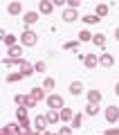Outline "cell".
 Returning <instances> with one entry per match:
<instances>
[{
  "label": "cell",
  "instance_id": "cell-1",
  "mask_svg": "<svg viewBox=\"0 0 119 135\" xmlns=\"http://www.w3.org/2000/svg\"><path fill=\"white\" fill-rule=\"evenodd\" d=\"M36 43H38V36H36V32H34L32 27H27L23 34H20V45H25V47H34Z\"/></svg>",
  "mask_w": 119,
  "mask_h": 135
},
{
  "label": "cell",
  "instance_id": "cell-2",
  "mask_svg": "<svg viewBox=\"0 0 119 135\" xmlns=\"http://www.w3.org/2000/svg\"><path fill=\"white\" fill-rule=\"evenodd\" d=\"M47 108H56V110H61L63 106H65V101H63L61 95H56V92H52V95H47Z\"/></svg>",
  "mask_w": 119,
  "mask_h": 135
},
{
  "label": "cell",
  "instance_id": "cell-3",
  "mask_svg": "<svg viewBox=\"0 0 119 135\" xmlns=\"http://www.w3.org/2000/svg\"><path fill=\"white\" fill-rule=\"evenodd\" d=\"M79 59L83 61V65H86L88 70H92V68L99 65V56H97V54H79Z\"/></svg>",
  "mask_w": 119,
  "mask_h": 135
},
{
  "label": "cell",
  "instance_id": "cell-4",
  "mask_svg": "<svg viewBox=\"0 0 119 135\" xmlns=\"http://www.w3.org/2000/svg\"><path fill=\"white\" fill-rule=\"evenodd\" d=\"M103 115H106V122L108 124H117L119 122V106H108Z\"/></svg>",
  "mask_w": 119,
  "mask_h": 135
},
{
  "label": "cell",
  "instance_id": "cell-5",
  "mask_svg": "<svg viewBox=\"0 0 119 135\" xmlns=\"http://www.w3.org/2000/svg\"><path fill=\"white\" fill-rule=\"evenodd\" d=\"M38 14H41V11H25L23 14V23H25V27H32V25H36L38 23Z\"/></svg>",
  "mask_w": 119,
  "mask_h": 135
},
{
  "label": "cell",
  "instance_id": "cell-6",
  "mask_svg": "<svg viewBox=\"0 0 119 135\" xmlns=\"http://www.w3.org/2000/svg\"><path fill=\"white\" fill-rule=\"evenodd\" d=\"M16 122H20V124H32V122H29V115H27V106L16 108Z\"/></svg>",
  "mask_w": 119,
  "mask_h": 135
},
{
  "label": "cell",
  "instance_id": "cell-7",
  "mask_svg": "<svg viewBox=\"0 0 119 135\" xmlns=\"http://www.w3.org/2000/svg\"><path fill=\"white\" fill-rule=\"evenodd\" d=\"M45 117H47L49 126H54V124H58V122H61V110H56V108H47Z\"/></svg>",
  "mask_w": 119,
  "mask_h": 135
},
{
  "label": "cell",
  "instance_id": "cell-8",
  "mask_svg": "<svg viewBox=\"0 0 119 135\" xmlns=\"http://www.w3.org/2000/svg\"><path fill=\"white\" fill-rule=\"evenodd\" d=\"M45 88L41 86V88H32V90H29V97H32L34 101H43V99H47V95H45Z\"/></svg>",
  "mask_w": 119,
  "mask_h": 135
},
{
  "label": "cell",
  "instance_id": "cell-9",
  "mask_svg": "<svg viewBox=\"0 0 119 135\" xmlns=\"http://www.w3.org/2000/svg\"><path fill=\"white\" fill-rule=\"evenodd\" d=\"M54 7H56V5H54L52 0H41V2H38V11H41V14H45V16L52 14Z\"/></svg>",
  "mask_w": 119,
  "mask_h": 135
},
{
  "label": "cell",
  "instance_id": "cell-10",
  "mask_svg": "<svg viewBox=\"0 0 119 135\" xmlns=\"http://www.w3.org/2000/svg\"><path fill=\"white\" fill-rule=\"evenodd\" d=\"M7 11H9L11 16H18V14H23V2H20V0H11L9 5H7Z\"/></svg>",
  "mask_w": 119,
  "mask_h": 135
},
{
  "label": "cell",
  "instance_id": "cell-11",
  "mask_svg": "<svg viewBox=\"0 0 119 135\" xmlns=\"http://www.w3.org/2000/svg\"><path fill=\"white\" fill-rule=\"evenodd\" d=\"M79 18H81V16H79V11L72 9V7H67V9L63 11V20H65V23H74V20H79Z\"/></svg>",
  "mask_w": 119,
  "mask_h": 135
},
{
  "label": "cell",
  "instance_id": "cell-12",
  "mask_svg": "<svg viewBox=\"0 0 119 135\" xmlns=\"http://www.w3.org/2000/svg\"><path fill=\"white\" fill-rule=\"evenodd\" d=\"M45 126H49L47 117H45V115H36V119H34V128H36L38 133H43V131H45Z\"/></svg>",
  "mask_w": 119,
  "mask_h": 135
},
{
  "label": "cell",
  "instance_id": "cell-13",
  "mask_svg": "<svg viewBox=\"0 0 119 135\" xmlns=\"http://www.w3.org/2000/svg\"><path fill=\"white\" fill-rule=\"evenodd\" d=\"M23 47H25V45H11V47H7V56L23 59Z\"/></svg>",
  "mask_w": 119,
  "mask_h": 135
},
{
  "label": "cell",
  "instance_id": "cell-14",
  "mask_svg": "<svg viewBox=\"0 0 119 135\" xmlns=\"http://www.w3.org/2000/svg\"><path fill=\"white\" fill-rule=\"evenodd\" d=\"M18 38H20V36H16V34H5V36H2V45H5V47L18 45Z\"/></svg>",
  "mask_w": 119,
  "mask_h": 135
},
{
  "label": "cell",
  "instance_id": "cell-15",
  "mask_svg": "<svg viewBox=\"0 0 119 135\" xmlns=\"http://www.w3.org/2000/svg\"><path fill=\"white\" fill-rule=\"evenodd\" d=\"M81 20H83V25H97L101 20V16L99 14H86V16H81Z\"/></svg>",
  "mask_w": 119,
  "mask_h": 135
},
{
  "label": "cell",
  "instance_id": "cell-16",
  "mask_svg": "<svg viewBox=\"0 0 119 135\" xmlns=\"http://www.w3.org/2000/svg\"><path fill=\"white\" fill-rule=\"evenodd\" d=\"M99 65H103V68L115 65V56H112V54H101V56H99Z\"/></svg>",
  "mask_w": 119,
  "mask_h": 135
},
{
  "label": "cell",
  "instance_id": "cell-17",
  "mask_svg": "<svg viewBox=\"0 0 119 135\" xmlns=\"http://www.w3.org/2000/svg\"><path fill=\"white\" fill-rule=\"evenodd\" d=\"M83 113H86V115H90V117H95L97 113H99V104H92V101H88L86 108H83Z\"/></svg>",
  "mask_w": 119,
  "mask_h": 135
},
{
  "label": "cell",
  "instance_id": "cell-18",
  "mask_svg": "<svg viewBox=\"0 0 119 135\" xmlns=\"http://www.w3.org/2000/svg\"><path fill=\"white\" fill-rule=\"evenodd\" d=\"M72 117H74V113H72V108H65V106H63V108H61V122H65V124H70V122H72Z\"/></svg>",
  "mask_w": 119,
  "mask_h": 135
},
{
  "label": "cell",
  "instance_id": "cell-19",
  "mask_svg": "<svg viewBox=\"0 0 119 135\" xmlns=\"http://www.w3.org/2000/svg\"><path fill=\"white\" fill-rule=\"evenodd\" d=\"M23 79H27L23 70H18V72H11V74H7V81H9V83H14V81H23Z\"/></svg>",
  "mask_w": 119,
  "mask_h": 135
},
{
  "label": "cell",
  "instance_id": "cell-20",
  "mask_svg": "<svg viewBox=\"0 0 119 135\" xmlns=\"http://www.w3.org/2000/svg\"><path fill=\"white\" fill-rule=\"evenodd\" d=\"M92 36H95V34H90V29H81V32H79V41H81V43H92Z\"/></svg>",
  "mask_w": 119,
  "mask_h": 135
},
{
  "label": "cell",
  "instance_id": "cell-21",
  "mask_svg": "<svg viewBox=\"0 0 119 135\" xmlns=\"http://www.w3.org/2000/svg\"><path fill=\"white\" fill-rule=\"evenodd\" d=\"M70 92H72L74 97L81 95V92H83V83H81V81H72V83H70Z\"/></svg>",
  "mask_w": 119,
  "mask_h": 135
},
{
  "label": "cell",
  "instance_id": "cell-22",
  "mask_svg": "<svg viewBox=\"0 0 119 135\" xmlns=\"http://www.w3.org/2000/svg\"><path fill=\"white\" fill-rule=\"evenodd\" d=\"M88 101H92V104H99V101H101V92L95 90V88H92V90H88Z\"/></svg>",
  "mask_w": 119,
  "mask_h": 135
},
{
  "label": "cell",
  "instance_id": "cell-23",
  "mask_svg": "<svg viewBox=\"0 0 119 135\" xmlns=\"http://www.w3.org/2000/svg\"><path fill=\"white\" fill-rule=\"evenodd\" d=\"M43 88L54 92V88H56V79H54V77H45V79H43Z\"/></svg>",
  "mask_w": 119,
  "mask_h": 135
},
{
  "label": "cell",
  "instance_id": "cell-24",
  "mask_svg": "<svg viewBox=\"0 0 119 135\" xmlns=\"http://www.w3.org/2000/svg\"><path fill=\"white\" fill-rule=\"evenodd\" d=\"M83 115H86V113H83ZM83 115H81V113H74V117H72V122H70V126H72V128H81Z\"/></svg>",
  "mask_w": 119,
  "mask_h": 135
},
{
  "label": "cell",
  "instance_id": "cell-25",
  "mask_svg": "<svg viewBox=\"0 0 119 135\" xmlns=\"http://www.w3.org/2000/svg\"><path fill=\"white\" fill-rule=\"evenodd\" d=\"M92 45L103 47V45H106V36H103V34H95V36H92Z\"/></svg>",
  "mask_w": 119,
  "mask_h": 135
},
{
  "label": "cell",
  "instance_id": "cell-26",
  "mask_svg": "<svg viewBox=\"0 0 119 135\" xmlns=\"http://www.w3.org/2000/svg\"><path fill=\"white\" fill-rule=\"evenodd\" d=\"M108 5H106V2H99V5H97V9H95V14H99L101 18H103V16H108Z\"/></svg>",
  "mask_w": 119,
  "mask_h": 135
},
{
  "label": "cell",
  "instance_id": "cell-27",
  "mask_svg": "<svg viewBox=\"0 0 119 135\" xmlns=\"http://www.w3.org/2000/svg\"><path fill=\"white\" fill-rule=\"evenodd\" d=\"M79 45H81V41H67V43H63V50H79Z\"/></svg>",
  "mask_w": 119,
  "mask_h": 135
},
{
  "label": "cell",
  "instance_id": "cell-28",
  "mask_svg": "<svg viewBox=\"0 0 119 135\" xmlns=\"http://www.w3.org/2000/svg\"><path fill=\"white\" fill-rule=\"evenodd\" d=\"M34 65H36V72H45L47 63H45V61H38V63H34Z\"/></svg>",
  "mask_w": 119,
  "mask_h": 135
},
{
  "label": "cell",
  "instance_id": "cell-29",
  "mask_svg": "<svg viewBox=\"0 0 119 135\" xmlns=\"http://www.w3.org/2000/svg\"><path fill=\"white\" fill-rule=\"evenodd\" d=\"M0 135H14V131L9 128V124H5L2 128H0Z\"/></svg>",
  "mask_w": 119,
  "mask_h": 135
},
{
  "label": "cell",
  "instance_id": "cell-30",
  "mask_svg": "<svg viewBox=\"0 0 119 135\" xmlns=\"http://www.w3.org/2000/svg\"><path fill=\"white\" fill-rule=\"evenodd\" d=\"M67 7H72V9H79V7H81V0H67Z\"/></svg>",
  "mask_w": 119,
  "mask_h": 135
},
{
  "label": "cell",
  "instance_id": "cell-31",
  "mask_svg": "<svg viewBox=\"0 0 119 135\" xmlns=\"http://www.w3.org/2000/svg\"><path fill=\"white\" fill-rule=\"evenodd\" d=\"M58 135H72V126H63V128L58 131Z\"/></svg>",
  "mask_w": 119,
  "mask_h": 135
},
{
  "label": "cell",
  "instance_id": "cell-32",
  "mask_svg": "<svg viewBox=\"0 0 119 135\" xmlns=\"http://www.w3.org/2000/svg\"><path fill=\"white\" fill-rule=\"evenodd\" d=\"M103 135H119V126H117V128H106Z\"/></svg>",
  "mask_w": 119,
  "mask_h": 135
},
{
  "label": "cell",
  "instance_id": "cell-33",
  "mask_svg": "<svg viewBox=\"0 0 119 135\" xmlns=\"http://www.w3.org/2000/svg\"><path fill=\"white\" fill-rule=\"evenodd\" d=\"M52 2H54L56 7H61V5H67V0H52Z\"/></svg>",
  "mask_w": 119,
  "mask_h": 135
},
{
  "label": "cell",
  "instance_id": "cell-34",
  "mask_svg": "<svg viewBox=\"0 0 119 135\" xmlns=\"http://www.w3.org/2000/svg\"><path fill=\"white\" fill-rule=\"evenodd\" d=\"M115 38H117V41H119V27H117V29H115Z\"/></svg>",
  "mask_w": 119,
  "mask_h": 135
},
{
  "label": "cell",
  "instance_id": "cell-35",
  "mask_svg": "<svg viewBox=\"0 0 119 135\" xmlns=\"http://www.w3.org/2000/svg\"><path fill=\"white\" fill-rule=\"evenodd\" d=\"M115 95L119 97V83H117V86H115Z\"/></svg>",
  "mask_w": 119,
  "mask_h": 135
},
{
  "label": "cell",
  "instance_id": "cell-36",
  "mask_svg": "<svg viewBox=\"0 0 119 135\" xmlns=\"http://www.w3.org/2000/svg\"><path fill=\"white\" fill-rule=\"evenodd\" d=\"M41 135H54V133H49V131H43V133H41Z\"/></svg>",
  "mask_w": 119,
  "mask_h": 135
},
{
  "label": "cell",
  "instance_id": "cell-37",
  "mask_svg": "<svg viewBox=\"0 0 119 135\" xmlns=\"http://www.w3.org/2000/svg\"><path fill=\"white\" fill-rule=\"evenodd\" d=\"M117 124H119V122H117Z\"/></svg>",
  "mask_w": 119,
  "mask_h": 135
}]
</instances>
